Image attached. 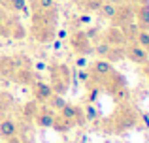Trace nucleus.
I'll return each instance as SVG.
<instances>
[{
    "label": "nucleus",
    "instance_id": "bb28decb",
    "mask_svg": "<svg viewBox=\"0 0 149 143\" xmlns=\"http://www.w3.org/2000/svg\"><path fill=\"white\" fill-rule=\"evenodd\" d=\"M93 23V17H91V13H83V15H79V17L76 19V25H91Z\"/></svg>",
    "mask_w": 149,
    "mask_h": 143
},
{
    "label": "nucleus",
    "instance_id": "2eb2a0df",
    "mask_svg": "<svg viewBox=\"0 0 149 143\" xmlns=\"http://www.w3.org/2000/svg\"><path fill=\"white\" fill-rule=\"evenodd\" d=\"M136 8V23L142 28H149V4H140Z\"/></svg>",
    "mask_w": 149,
    "mask_h": 143
},
{
    "label": "nucleus",
    "instance_id": "f257e3e1",
    "mask_svg": "<svg viewBox=\"0 0 149 143\" xmlns=\"http://www.w3.org/2000/svg\"><path fill=\"white\" fill-rule=\"evenodd\" d=\"M32 25H30V36L38 44H51L55 40L57 32V21H58V10L55 11H32Z\"/></svg>",
    "mask_w": 149,
    "mask_h": 143
},
{
    "label": "nucleus",
    "instance_id": "aec40b11",
    "mask_svg": "<svg viewBox=\"0 0 149 143\" xmlns=\"http://www.w3.org/2000/svg\"><path fill=\"white\" fill-rule=\"evenodd\" d=\"M45 104H47V107H49L51 111H57V113H58V111H61V109H62V107H64L68 102L64 100V96H61V94H53V96H51V98H49Z\"/></svg>",
    "mask_w": 149,
    "mask_h": 143
},
{
    "label": "nucleus",
    "instance_id": "7c9ffc66",
    "mask_svg": "<svg viewBox=\"0 0 149 143\" xmlns=\"http://www.w3.org/2000/svg\"><path fill=\"white\" fill-rule=\"evenodd\" d=\"M140 122H143V124L149 128V115H143V113H140Z\"/></svg>",
    "mask_w": 149,
    "mask_h": 143
},
{
    "label": "nucleus",
    "instance_id": "2f4dec72",
    "mask_svg": "<svg viewBox=\"0 0 149 143\" xmlns=\"http://www.w3.org/2000/svg\"><path fill=\"white\" fill-rule=\"evenodd\" d=\"M6 23V11H4V8L0 6V25H4Z\"/></svg>",
    "mask_w": 149,
    "mask_h": 143
},
{
    "label": "nucleus",
    "instance_id": "9b49d317",
    "mask_svg": "<svg viewBox=\"0 0 149 143\" xmlns=\"http://www.w3.org/2000/svg\"><path fill=\"white\" fill-rule=\"evenodd\" d=\"M53 119H55V111H51L47 106L42 104V106L38 107V111H36L32 121L36 122V126H40V128H51V126H53Z\"/></svg>",
    "mask_w": 149,
    "mask_h": 143
},
{
    "label": "nucleus",
    "instance_id": "f3484780",
    "mask_svg": "<svg viewBox=\"0 0 149 143\" xmlns=\"http://www.w3.org/2000/svg\"><path fill=\"white\" fill-rule=\"evenodd\" d=\"M4 2H6V6L11 11H17V13H23V15H30V8H29L26 0H4Z\"/></svg>",
    "mask_w": 149,
    "mask_h": 143
},
{
    "label": "nucleus",
    "instance_id": "5701e85b",
    "mask_svg": "<svg viewBox=\"0 0 149 143\" xmlns=\"http://www.w3.org/2000/svg\"><path fill=\"white\" fill-rule=\"evenodd\" d=\"M109 49H111V45L106 44L104 40H98L95 45H93V53H95V55H98V59H106V57H108V53H109Z\"/></svg>",
    "mask_w": 149,
    "mask_h": 143
},
{
    "label": "nucleus",
    "instance_id": "f704fd0d",
    "mask_svg": "<svg viewBox=\"0 0 149 143\" xmlns=\"http://www.w3.org/2000/svg\"><path fill=\"white\" fill-rule=\"evenodd\" d=\"M51 44H53V47H55V49H61V47H62V41H61V40H57V38H55Z\"/></svg>",
    "mask_w": 149,
    "mask_h": 143
},
{
    "label": "nucleus",
    "instance_id": "4c0bfd02",
    "mask_svg": "<svg viewBox=\"0 0 149 143\" xmlns=\"http://www.w3.org/2000/svg\"><path fill=\"white\" fill-rule=\"evenodd\" d=\"M0 2H4V0H0Z\"/></svg>",
    "mask_w": 149,
    "mask_h": 143
},
{
    "label": "nucleus",
    "instance_id": "b1692460",
    "mask_svg": "<svg viewBox=\"0 0 149 143\" xmlns=\"http://www.w3.org/2000/svg\"><path fill=\"white\" fill-rule=\"evenodd\" d=\"M123 59H125V47H111L109 53H108V57H106V60L111 62V64L121 62Z\"/></svg>",
    "mask_w": 149,
    "mask_h": 143
},
{
    "label": "nucleus",
    "instance_id": "473e14b6",
    "mask_svg": "<svg viewBox=\"0 0 149 143\" xmlns=\"http://www.w3.org/2000/svg\"><path fill=\"white\" fill-rule=\"evenodd\" d=\"M132 6H140V4H149V0H128Z\"/></svg>",
    "mask_w": 149,
    "mask_h": 143
},
{
    "label": "nucleus",
    "instance_id": "dca6fc26",
    "mask_svg": "<svg viewBox=\"0 0 149 143\" xmlns=\"http://www.w3.org/2000/svg\"><path fill=\"white\" fill-rule=\"evenodd\" d=\"M53 130H57L58 134H66V132H70V130L74 128V122L72 121H68V119H64L62 115H55V119H53V126H51Z\"/></svg>",
    "mask_w": 149,
    "mask_h": 143
},
{
    "label": "nucleus",
    "instance_id": "6ab92c4d",
    "mask_svg": "<svg viewBox=\"0 0 149 143\" xmlns=\"http://www.w3.org/2000/svg\"><path fill=\"white\" fill-rule=\"evenodd\" d=\"M115 11H117V6L115 4H111V2H104L100 6V10L96 11V13L100 15V19H108V21H111V17L115 15Z\"/></svg>",
    "mask_w": 149,
    "mask_h": 143
},
{
    "label": "nucleus",
    "instance_id": "1a4fd4ad",
    "mask_svg": "<svg viewBox=\"0 0 149 143\" xmlns=\"http://www.w3.org/2000/svg\"><path fill=\"white\" fill-rule=\"evenodd\" d=\"M58 115H62L64 119L72 121V122H74V126H76V124H83V122H85L83 107L76 106V104H66V106L62 107L61 111H58Z\"/></svg>",
    "mask_w": 149,
    "mask_h": 143
},
{
    "label": "nucleus",
    "instance_id": "7ed1b4c3",
    "mask_svg": "<svg viewBox=\"0 0 149 143\" xmlns=\"http://www.w3.org/2000/svg\"><path fill=\"white\" fill-rule=\"evenodd\" d=\"M49 70V77H51V88H53L55 94H61L64 96V92L70 88V85H72V70H70L66 64H49L47 66Z\"/></svg>",
    "mask_w": 149,
    "mask_h": 143
},
{
    "label": "nucleus",
    "instance_id": "20e7f679",
    "mask_svg": "<svg viewBox=\"0 0 149 143\" xmlns=\"http://www.w3.org/2000/svg\"><path fill=\"white\" fill-rule=\"evenodd\" d=\"M66 40H68L70 47H72L77 55H85V57L93 55V45L95 44L91 41V38L87 36L85 30H74L72 34H68Z\"/></svg>",
    "mask_w": 149,
    "mask_h": 143
},
{
    "label": "nucleus",
    "instance_id": "412c9836",
    "mask_svg": "<svg viewBox=\"0 0 149 143\" xmlns=\"http://www.w3.org/2000/svg\"><path fill=\"white\" fill-rule=\"evenodd\" d=\"M140 28L142 26L138 25V23H130V25H127L123 28V34H125V38H127V41L130 44V41H136V36H138V32H140Z\"/></svg>",
    "mask_w": 149,
    "mask_h": 143
},
{
    "label": "nucleus",
    "instance_id": "0eeeda50",
    "mask_svg": "<svg viewBox=\"0 0 149 143\" xmlns=\"http://www.w3.org/2000/svg\"><path fill=\"white\" fill-rule=\"evenodd\" d=\"M125 59H128L134 64H140V66H143L146 62H149L147 51L143 47H140L136 41H130V44L125 45Z\"/></svg>",
    "mask_w": 149,
    "mask_h": 143
},
{
    "label": "nucleus",
    "instance_id": "9d476101",
    "mask_svg": "<svg viewBox=\"0 0 149 143\" xmlns=\"http://www.w3.org/2000/svg\"><path fill=\"white\" fill-rule=\"evenodd\" d=\"M104 41L109 44L111 47H125L128 44L127 38L123 34V28H117V26H109L108 30L104 32Z\"/></svg>",
    "mask_w": 149,
    "mask_h": 143
},
{
    "label": "nucleus",
    "instance_id": "4468645a",
    "mask_svg": "<svg viewBox=\"0 0 149 143\" xmlns=\"http://www.w3.org/2000/svg\"><path fill=\"white\" fill-rule=\"evenodd\" d=\"M29 8H30V13L32 11H55L57 10V2L55 0H29Z\"/></svg>",
    "mask_w": 149,
    "mask_h": 143
},
{
    "label": "nucleus",
    "instance_id": "cd10ccee",
    "mask_svg": "<svg viewBox=\"0 0 149 143\" xmlns=\"http://www.w3.org/2000/svg\"><path fill=\"white\" fill-rule=\"evenodd\" d=\"M89 66V60H87V57L85 55H79L76 59V68H87Z\"/></svg>",
    "mask_w": 149,
    "mask_h": 143
},
{
    "label": "nucleus",
    "instance_id": "c9c22d12",
    "mask_svg": "<svg viewBox=\"0 0 149 143\" xmlns=\"http://www.w3.org/2000/svg\"><path fill=\"white\" fill-rule=\"evenodd\" d=\"M143 73H146V75H147V79H149V62L143 64Z\"/></svg>",
    "mask_w": 149,
    "mask_h": 143
},
{
    "label": "nucleus",
    "instance_id": "e433bc0d",
    "mask_svg": "<svg viewBox=\"0 0 149 143\" xmlns=\"http://www.w3.org/2000/svg\"><path fill=\"white\" fill-rule=\"evenodd\" d=\"M0 119H2V111H0Z\"/></svg>",
    "mask_w": 149,
    "mask_h": 143
},
{
    "label": "nucleus",
    "instance_id": "423d86ee",
    "mask_svg": "<svg viewBox=\"0 0 149 143\" xmlns=\"http://www.w3.org/2000/svg\"><path fill=\"white\" fill-rule=\"evenodd\" d=\"M136 21V8L132 6L130 2L123 4V6H117L115 15L111 17V26H117V28H125L127 25Z\"/></svg>",
    "mask_w": 149,
    "mask_h": 143
},
{
    "label": "nucleus",
    "instance_id": "6e6552de",
    "mask_svg": "<svg viewBox=\"0 0 149 143\" xmlns=\"http://www.w3.org/2000/svg\"><path fill=\"white\" fill-rule=\"evenodd\" d=\"M53 94H55V92H53V88H51L49 83H45V81H42V79H36L32 83V96H34L36 102L45 104Z\"/></svg>",
    "mask_w": 149,
    "mask_h": 143
},
{
    "label": "nucleus",
    "instance_id": "f03ea898",
    "mask_svg": "<svg viewBox=\"0 0 149 143\" xmlns=\"http://www.w3.org/2000/svg\"><path fill=\"white\" fill-rule=\"evenodd\" d=\"M140 124V113L136 111L134 106L130 104H123V106H117L115 111L108 117L106 126L111 130L113 134H123L128 130L136 128Z\"/></svg>",
    "mask_w": 149,
    "mask_h": 143
},
{
    "label": "nucleus",
    "instance_id": "39448f33",
    "mask_svg": "<svg viewBox=\"0 0 149 143\" xmlns=\"http://www.w3.org/2000/svg\"><path fill=\"white\" fill-rule=\"evenodd\" d=\"M113 64L108 62L106 59H96L95 62L89 64V75H91V81H95V83L102 85L106 79H108L109 75L113 73Z\"/></svg>",
    "mask_w": 149,
    "mask_h": 143
},
{
    "label": "nucleus",
    "instance_id": "a211bd4d",
    "mask_svg": "<svg viewBox=\"0 0 149 143\" xmlns=\"http://www.w3.org/2000/svg\"><path fill=\"white\" fill-rule=\"evenodd\" d=\"M77 2H79L81 10H83L85 13H96L106 0H77Z\"/></svg>",
    "mask_w": 149,
    "mask_h": 143
},
{
    "label": "nucleus",
    "instance_id": "c85d7f7f",
    "mask_svg": "<svg viewBox=\"0 0 149 143\" xmlns=\"http://www.w3.org/2000/svg\"><path fill=\"white\" fill-rule=\"evenodd\" d=\"M55 38L61 40V41H64L66 38H68V30H66V28H58L57 32H55Z\"/></svg>",
    "mask_w": 149,
    "mask_h": 143
},
{
    "label": "nucleus",
    "instance_id": "f8f14e48",
    "mask_svg": "<svg viewBox=\"0 0 149 143\" xmlns=\"http://www.w3.org/2000/svg\"><path fill=\"white\" fill-rule=\"evenodd\" d=\"M17 134H19V124H17V121L15 119H11V117H4V119H0V136L4 137V140H13V137H17Z\"/></svg>",
    "mask_w": 149,
    "mask_h": 143
},
{
    "label": "nucleus",
    "instance_id": "a878e982",
    "mask_svg": "<svg viewBox=\"0 0 149 143\" xmlns=\"http://www.w3.org/2000/svg\"><path fill=\"white\" fill-rule=\"evenodd\" d=\"M40 106H42V104L36 102V100H34V102H29L25 106V117L34 119V115H36V111H38V107H40Z\"/></svg>",
    "mask_w": 149,
    "mask_h": 143
},
{
    "label": "nucleus",
    "instance_id": "c756f323",
    "mask_svg": "<svg viewBox=\"0 0 149 143\" xmlns=\"http://www.w3.org/2000/svg\"><path fill=\"white\" fill-rule=\"evenodd\" d=\"M34 70H36V72H44V70H47V64L38 60V62H34Z\"/></svg>",
    "mask_w": 149,
    "mask_h": 143
},
{
    "label": "nucleus",
    "instance_id": "72a5a7b5",
    "mask_svg": "<svg viewBox=\"0 0 149 143\" xmlns=\"http://www.w3.org/2000/svg\"><path fill=\"white\" fill-rule=\"evenodd\" d=\"M106 2H111V4H115V6H123V4H127L128 0H106Z\"/></svg>",
    "mask_w": 149,
    "mask_h": 143
},
{
    "label": "nucleus",
    "instance_id": "ddd939ff",
    "mask_svg": "<svg viewBox=\"0 0 149 143\" xmlns=\"http://www.w3.org/2000/svg\"><path fill=\"white\" fill-rule=\"evenodd\" d=\"M109 96L113 98V102H115L117 106H123V104H130L132 92H130V88H128V85H121V87H117Z\"/></svg>",
    "mask_w": 149,
    "mask_h": 143
},
{
    "label": "nucleus",
    "instance_id": "4be33fe9",
    "mask_svg": "<svg viewBox=\"0 0 149 143\" xmlns=\"http://www.w3.org/2000/svg\"><path fill=\"white\" fill-rule=\"evenodd\" d=\"M83 117H85V122H95V121H98L100 113H98V109H96L95 104H87V106L83 107Z\"/></svg>",
    "mask_w": 149,
    "mask_h": 143
},
{
    "label": "nucleus",
    "instance_id": "393cba45",
    "mask_svg": "<svg viewBox=\"0 0 149 143\" xmlns=\"http://www.w3.org/2000/svg\"><path fill=\"white\" fill-rule=\"evenodd\" d=\"M136 44L146 49L147 55H149V28H140L138 36H136Z\"/></svg>",
    "mask_w": 149,
    "mask_h": 143
}]
</instances>
